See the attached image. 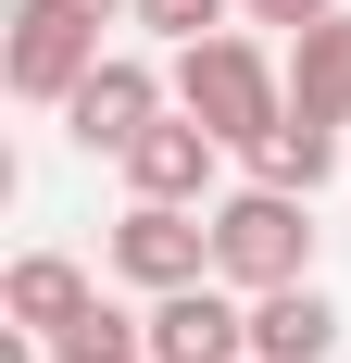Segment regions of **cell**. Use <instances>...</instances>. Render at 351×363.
I'll list each match as a JSON object with an SVG mask.
<instances>
[{"label":"cell","mask_w":351,"mask_h":363,"mask_svg":"<svg viewBox=\"0 0 351 363\" xmlns=\"http://www.w3.org/2000/svg\"><path fill=\"white\" fill-rule=\"evenodd\" d=\"M176 113H201L226 150H251V138L288 113V63L264 50V38H226V26H213V38L176 50Z\"/></svg>","instance_id":"cell-1"},{"label":"cell","mask_w":351,"mask_h":363,"mask_svg":"<svg viewBox=\"0 0 351 363\" xmlns=\"http://www.w3.org/2000/svg\"><path fill=\"white\" fill-rule=\"evenodd\" d=\"M301 263H314V213H301V188H226L213 201V276L239 301H264V289H301Z\"/></svg>","instance_id":"cell-2"},{"label":"cell","mask_w":351,"mask_h":363,"mask_svg":"<svg viewBox=\"0 0 351 363\" xmlns=\"http://www.w3.org/2000/svg\"><path fill=\"white\" fill-rule=\"evenodd\" d=\"M101 63V13L88 0H13V38H0V75H13V101H75V75Z\"/></svg>","instance_id":"cell-3"},{"label":"cell","mask_w":351,"mask_h":363,"mask_svg":"<svg viewBox=\"0 0 351 363\" xmlns=\"http://www.w3.org/2000/svg\"><path fill=\"white\" fill-rule=\"evenodd\" d=\"M113 276H126V289H201L213 276V213L201 201H139V213L113 225Z\"/></svg>","instance_id":"cell-4"},{"label":"cell","mask_w":351,"mask_h":363,"mask_svg":"<svg viewBox=\"0 0 351 363\" xmlns=\"http://www.w3.org/2000/svg\"><path fill=\"white\" fill-rule=\"evenodd\" d=\"M151 113H176V75H151V63H126V50H101V63L75 75L63 125H75V150H113V163H126Z\"/></svg>","instance_id":"cell-5"},{"label":"cell","mask_w":351,"mask_h":363,"mask_svg":"<svg viewBox=\"0 0 351 363\" xmlns=\"http://www.w3.org/2000/svg\"><path fill=\"white\" fill-rule=\"evenodd\" d=\"M151 363H251V301L226 289V276L163 289L151 301Z\"/></svg>","instance_id":"cell-6"},{"label":"cell","mask_w":351,"mask_h":363,"mask_svg":"<svg viewBox=\"0 0 351 363\" xmlns=\"http://www.w3.org/2000/svg\"><path fill=\"white\" fill-rule=\"evenodd\" d=\"M213 125L201 113H151L139 125V150H126V188H139V201H213Z\"/></svg>","instance_id":"cell-7"},{"label":"cell","mask_w":351,"mask_h":363,"mask_svg":"<svg viewBox=\"0 0 351 363\" xmlns=\"http://www.w3.org/2000/svg\"><path fill=\"white\" fill-rule=\"evenodd\" d=\"M326 351H339V301H326L314 276L251 301V363H326Z\"/></svg>","instance_id":"cell-8"},{"label":"cell","mask_w":351,"mask_h":363,"mask_svg":"<svg viewBox=\"0 0 351 363\" xmlns=\"http://www.w3.org/2000/svg\"><path fill=\"white\" fill-rule=\"evenodd\" d=\"M0 313H13L26 338H63V326H88L101 301H88V276H75L63 251H26L13 276H0Z\"/></svg>","instance_id":"cell-9"},{"label":"cell","mask_w":351,"mask_h":363,"mask_svg":"<svg viewBox=\"0 0 351 363\" xmlns=\"http://www.w3.org/2000/svg\"><path fill=\"white\" fill-rule=\"evenodd\" d=\"M251 176H264V188H301V201H314V188L339 176V125H326V113H301V101H288L276 125L251 138Z\"/></svg>","instance_id":"cell-10"},{"label":"cell","mask_w":351,"mask_h":363,"mask_svg":"<svg viewBox=\"0 0 351 363\" xmlns=\"http://www.w3.org/2000/svg\"><path fill=\"white\" fill-rule=\"evenodd\" d=\"M288 101L326 113V125H351V13H326V26L288 38Z\"/></svg>","instance_id":"cell-11"},{"label":"cell","mask_w":351,"mask_h":363,"mask_svg":"<svg viewBox=\"0 0 351 363\" xmlns=\"http://www.w3.org/2000/svg\"><path fill=\"white\" fill-rule=\"evenodd\" d=\"M50 363H151V326H126V313H88V326L50 338Z\"/></svg>","instance_id":"cell-12"},{"label":"cell","mask_w":351,"mask_h":363,"mask_svg":"<svg viewBox=\"0 0 351 363\" xmlns=\"http://www.w3.org/2000/svg\"><path fill=\"white\" fill-rule=\"evenodd\" d=\"M126 13H139L151 38H176V50H188V38H213L226 13H239V0H126Z\"/></svg>","instance_id":"cell-13"},{"label":"cell","mask_w":351,"mask_h":363,"mask_svg":"<svg viewBox=\"0 0 351 363\" xmlns=\"http://www.w3.org/2000/svg\"><path fill=\"white\" fill-rule=\"evenodd\" d=\"M251 26H276V38H301V26H326V13H339V0H239Z\"/></svg>","instance_id":"cell-14"},{"label":"cell","mask_w":351,"mask_h":363,"mask_svg":"<svg viewBox=\"0 0 351 363\" xmlns=\"http://www.w3.org/2000/svg\"><path fill=\"white\" fill-rule=\"evenodd\" d=\"M88 13H126V0H88Z\"/></svg>","instance_id":"cell-15"}]
</instances>
